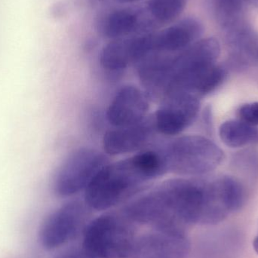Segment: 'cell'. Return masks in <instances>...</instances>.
Listing matches in <instances>:
<instances>
[{
	"mask_svg": "<svg viewBox=\"0 0 258 258\" xmlns=\"http://www.w3.org/2000/svg\"><path fill=\"white\" fill-rule=\"evenodd\" d=\"M210 196L211 180L171 179L132 200L122 213L153 230L186 233L190 226L206 225Z\"/></svg>",
	"mask_w": 258,
	"mask_h": 258,
	"instance_id": "6da1fadb",
	"label": "cell"
},
{
	"mask_svg": "<svg viewBox=\"0 0 258 258\" xmlns=\"http://www.w3.org/2000/svg\"><path fill=\"white\" fill-rule=\"evenodd\" d=\"M220 54L216 39H201L182 51L148 56L137 64L138 77L150 98L162 100L178 92L194 94L197 83Z\"/></svg>",
	"mask_w": 258,
	"mask_h": 258,
	"instance_id": "7a4b0ae2",
	"label": "cell"
},
{
	"mask_svg": "<svg viewBox=\"0 0 258 258\" xmlns=\"http://www.w3.org/2000/svg\"><path fill=\"white\" fill-rule=\"evenodd\" d=\"M166 173L159 150H144L105 165L85 191V203L92 210H108L133 198Z\"/></svg>",
	"mask_w": 258,
	"mask_h": 258,
	"instance_id": "3957f363",
	"label": "cell"
},
{
	"mask_svg": "<svg viewBox=\"0 0 258 258\" xmlns=\"http://www.w3.org/2000/svg\"><path fill=\"white\" fill-rule=\"evenodd\" d=\"M167 172L183 176H201L218 168L224 152L213 141L200 135L174 138L158 149Z\"/></svg>",
	"mask_w": 258,
	"mask_h": 258,
	"instance_id": "277c9868",
	"label": "cell"
},
{
	"mask_svg": "<svg viewBox=\"0 0 258 258\" xmlns=\"http://www.w3.org/2000/svg\"><path fill=\"white\" fill-rule=\"evenodd\" d=\"M135 224L122 212L95 218L83 232V251L92 258H127L138 237Z\"/></svg>",
	"mask_w": 258,
	"mask_h": 258,
	"instance_id": "5b68a950",
	"label": "cell"
},
{
	"mask_svg": "<svg viewBox=\"0 0 258 258\" xmlns=\"http://www.w3.org/2000/svg\"><path fill=\"white\" fill-rule=\"evenodd\" d=\"M109 163L105 154L91 148L76 150L62 162L54 174L52 190L57 197H72L87 189Z\"/></svg>",
	"mask_w": 258,
	"mask_h": 258,
	"instance_id": "8992f818",
	"label": "cell"
},
{
	"mask_svg": "<svg viewBox=\"0 0 258 258\" xmlns=\"http://www.w3.org/2000/svg\"><path fill=\"white\" fill-rule=\"evenodd\" d=\"M91 210L85 201L74 200L53 211L39 227L38 237L41 246L52 251L74 240L87 227Z\"/></svg>",
	"mask_w": 258,
	"mask_h": 258,
	"instance_id": "52a82bcc",
	"label": "cell"
},
{
	"mask_svg": "<svg viewBox=\"0 0 258 258\" xmlns=\"http://www.w3.org/2000/svg\"><path fill=\"white\" fill-rule=\"evenodd\" d=\"M200 99L189 92H175L165 97L153 116L157 132L174 136L190 126L200 112Z\"/></svg>",
	"mask_w": 258,
	"mask_h": 258,
	"instance_id": "ba28073f",
	"label": "cell"
},
{
	"mask_svg": "<svg viewBox=\"0 0 258 258\" xmlns=\"http://www.w3.org/2000/svg\"><path fill=\"white\" fill-rule=\"evenodd\" d=\"M153 52L152 32L135 35L109 42L101 50L100 63L107 71H122L138 64Z\"/></svg>",
	"mask_w": 258,
	"mask_h": 258,
	"instance_id": "9c48e42d",
	"label": "cell"
},
{
	"mask_svg": "<svg viewBox=\"0 0 258 258\" xmlns=\"http://www.w3.org/2000/svg\"><path fill=\"white\" fill-rule=\"evenodd\" d=\"M189 248L186 233L153 230L137 237L127 258H187Z\"/></svg>",
	"mask_w": 258,
	"mask_h": 258,
	"instance_id": "30bf717a",
	"label": "cell"
},
{
	"mask_svg": "<svg viewBox=\"0 0 258 258\" xmlns=\"http://www.w3.org/2000/svg\"><path fill=\"white\" fill-rule=\"evenodd\" d=\"M145 91L126 86L118 91L107 110V119L114 128L133 125L145 119L150 109Z\"/></svg>",
	"mask_w": 258,
	"mask_h": 258,
	"instance_id": "8fae6325",
	"label": "cell"
},
{
	"mask_svg": "<svg viewBox=\"0 0 258 258\" xmlns=\"http://www.w3.org/2000/svg\"><path fill=\"white\" fill-rule=\"evenodd\" d=\"M156 132L153 116H147L133 125L108 131L103 138V147L112 156L134 153L147 147Z\"/></svg>",
	"mask_w": 258,
	"mask_h": 258,
	"instance_id": "7c38bea8",
	"label": "cell"
},
{
	"mask_svg": "<svg viewBox=\"0 0 258 258\" xmlns=\"http://www.w3.org/2000/svg\"><path fill=\"white\" fill-rule=\"evenodd\" d=\"M156 26L145 9L124 8L110 11L100 19L98 29L108 39H117L150 33Z\"/></svg>",
	"mask_w": 258,
	"mask_h": 258,
	"instance_id": "4fadbf2b",
	"label": "cell"
},
{
	"mask_svg": "<svg viewBox=\"0 0 258 258\" xmlns=\"http://www.w3.org/2000/svg\"><path fill=\"white\" fill-rule=\"evenodd\" d=\"M203 30L199 20L186 18L165 30L153 32V54L182 51L201 39Z\"/></svg>",
	"mask_w": 258,
	"mask_h": 258,
	"instance_id": "5bb4252c",
	"label": "cell"
},
{
	"mask_svg": "<svg viewBox=\"0 0 258 258\" xmlns=\"http://www.w3.org/2000/svg\"><path fill=\"white\" fill-rule=\"evenodd\" d=\"M230 65L237 69L258 65V33L245 21L224 30Z\"/></svg>",
	"mask_w": 258,
	"mask_h": 258,
	"instance_id": "9a60e30c",
	"label": "cell"
},
{
	"mask_svg": "<svg viewBox=\"0 0 258 258\" xmlns=\"http://www.w3.org/2000/svg\"><path fill=\"white\" fill-rule=\"evenodd\" d=\"M219 135L228 147L237 148L258 144V128L241 120H230L220 127Z\"/></svg>",
	"mask_w": 258,
	"mask_h": 258,
	"instance_id": "2e32d148",
	"label": "cell"
},
{
	"mask_svg": "<svg viewBox=\"0 0 258 258\" xmlns=\"http://www.w3.org/2000/svg\"><path fill=\"white\" fill-rule=\"evenodd\" d=\"M187 0H149L146 12L156 27L177 19L184 9Z\"/></svg>",
	"mask_w": 258,
	"mask_h": 258,
	"instance_id": "e0dca14e",
	"label": "cell"
},
{
	"mask_svg": "<svg viewBox=\"0 0 258 258\" xmlns=\"http://www.w3.org/2000/svg\"><path fill=\"white\" fill-rule=\"evenodd\" d=\"M247 6L245 0H212L214 15L224 30L245 21Z\"/></svg>",
	"mask_w": 258,
	"mask_h": 258,
	"instance_id": "ac0fdd59",
	"label": "cell"
},
{
	"mask_svg": "<svg viewBox=\"0 0 258 258\" xmlns=\"http://www.w3.org/2000/svg\"><path fill=\"white\" fill-rule=\"evenodd\" d=\"M239 120L252 125L258 126V102L244 104L238 111Z\"/></svg>",
	"mask_w": 258,
	"mask_h": 258,
	"instance_id": "d6986e66",
	"label": "cell"
},
{
	"mask_svg": "<svg viewBox=\"0 0 258 258\" xmlns=\"http://www.w3.org/2000/svg\"><path fill=\"white\" fill-rule=\"evenodd\" d=\"M253 153H245L238 156L236 159L238 165L248 170L251 172L258 171V157Z\"/></svg>",
	"mask_w": 258,
	"mask_h": 258,
	"instance_id": "ffe728a7",
	"label": "cell"
},
{
	"mask_svg": "<svg viewBox=\"0 0 258 258\" xmlns=\"http://www.w3.org/2000/svg\"><path fill=\"white\" fill-rule=\"evenodd\" d=\"M57 258H92L88 255L83 248L82 250H72V251H68L63 253L61 255Z\"/></svg>",
	"mask_w": 258,
	"mask_h": 258,
	"instance_id": "44dd1931",
	"label": "cell"
},
{
	"mask_svg": "<svg viewBox=\"0 0 258 258\" xmlns=\"http://www.w3.org/2000/svg\"><path fill=\"white\" fill-rule=\"evenodd\" d=\"M248 6H251L256 10H258V0H245Z\"/></svg>",
	"mask_w": 258,
	"mask_h": 258,
	"instance_id": "7402d4cb",
	"label": "cell"
},
{
	"mask_svg": "<svg viewBox=\"0 0 258 258\" xmlns=\"http://www.w3.org/2000/svg\"><path fill=\"white\" fill-rule=\"evenodd\" d=\"M253 246H254V251H255L256 253L258 254V236H256L255 239H254Z\"/></svg>",
	"mask_w": 258,
	"mask_h": 258,
	"instance_id": "603a6c76",
	"label": "cell"
},
{
	"mask_svg": "<svg viewBox=\"0 0 258 258\" xmlns=\"http://www.w3.org/2000/svg\"><path fill=\"white\" fill-rule=\"evenodd\" d=\"M117 1L121 2L124 3H135V2L139 1V0H117Z\"/></svg>",
	"mask_w": 258,
	"mask_h": 258,
	"instance_id": "cb8c5ba5",
	"label": "cell"
}]
</instances>
